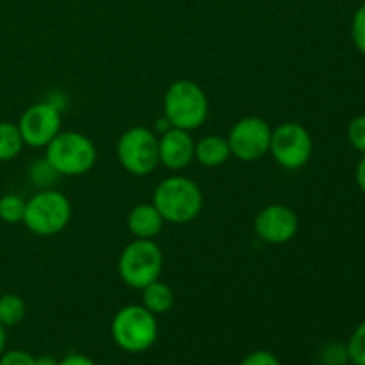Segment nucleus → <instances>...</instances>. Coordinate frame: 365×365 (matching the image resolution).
<instances>
[{"mask_svg": "<svg viewBox=\"0 0 365 365\" xmlns=\"http://www.w3.org/2000/svg\"><path fill=\"white\" fill-rule=\"evenodd\" d=\"M312 138L303 125L287 121L271 132L269 153L285 170H299L305 166L312 157Z\"/></svg>", "mask_w": 365, "mask_h": 365, "instance_id": "nucleus-8", "label": "nucleus"}, {"mask_svg": "<svg viewBox=\"0 0 365 365\" xmlns=\"http://www.w3.org/2000/svg\"><path fill=\"white\" fill-rule=\"evenodd\" d=\"M61 175L50 166V163L46 159L36 160L32 163L31 170H29V178L32 180V184L38 185L39 189H50L52 184H56V180Z\"/></svg>", "mask_w": 365, "mask_h": 365, "instance_id": "nucleus-19", "label": "nucleus"}, {"mask_svg": "<svg viewBox=\"0 0 365 365\" xmlns=\"http://www.w3.org/2000/svg\"><path fill=\"white\" fill-rule=\"evenodd\" d=\"M152 203L164 221L184 225L200 216L203 209V192L200 185L189 177L173 175L157 185Z\"/></svg>", "mask_w": 365, "mask_h": 365, "instance_id": "nucleus-1", "label": "nucleus"}, {"mask_svg": "<svg viewBox=\"0 0 365 365\" xmlns=\"http://www.w3.org/2000/svg\"><path fill=\"white\" fill-rule=\"evenodd\" d=\"M164 217L153 203H139L128 212L127 225L135 239H153L164 227Z\"/></svg>", "mask_w": 365, "mask_h": 365, "instance_id": "nucleus-13", "label": "nucleus"}, {"mask_svg": "<svg viewBox=\"0 0 365 365\" xmlns=\"http://www.w3.org/2000/svg\"><path fill=\"white\" fill-rule=\"evenodd\" d=\"M57 364L59 362H57L52 355H41L36 359V365H57Z\"/></svg>", "mask_w": 365, "mask_h": 365, "instance_id": "nucleus-28", "label": "nucleus"}, {"mask_svg": "<svg viewBox=\"0 0 365 365\" xmlns=\"http://www.w3.org/2000/svg\"><path fill=\"white\" fill-rule=\"evenodd\" d=\"M273 128L259 116H246L235 121L227 135L230 153L239 160L253 163L269 153Z\"/></svg>", "mask_w": 365, "mask_h": 365, "instance_id": "nucleus-9", "label": "nucleus"}, {"mask_svg": "<svg viewBox=\"0 0 365 365\" xmlns=\"http://www.w3.org/2000/svg\"><path fill=\"white\" fill-rule=\"evenodd\" d=\"M45 148V159L61 177H81L96 164V146L81 132H59Z\"/></svg>", "mask_w": 365, "mask_h": 365, "instance_id": "nucleus-3", "label": "nucleus"}, {"mask_svg": "<svg viewBox=\"0 0 365 365\" xmlns=\"http://www.w3.org/2000/svg\"><path fill=\"white\" fill-rule=\"evenodd\" d=\"M24 145L18 125L11 121H0V163L16 159Z\"/></svg>", "mask_w": 365, "mask_h": 365, "instance_id": "nucleus-16", "label": "nucleus"}, {"mask_svg": "<svg viewBox=\"0 0 365 365\" xmlns=\"http://www.w3.org/2000/svg\"><path fill=\"white\" fill-rule=\"evenodd\" d=\"M143 291V307L146 310H150L152 314L159 316V314H166L173 309L175 305V294L171 291L170 285H166L164 282L155 280L152 284H148L146 287L141 289Z\"/></svg>", "mask_w": 365, "mask_h": 365, "instance_id": "nucleus-15", "label": "nucleus"}, {"mask_svg": "<svg viewBox=\"0 0 365 365\" xmlns=\"http://www.w3.org/2000/svg\"><path fill=\"white\" fill-rule=\"evenodd\" d=\"M116 153L125 171L135 177H146L160 164L159 138L146 127H132L118 139Z\"/></svg>", "mask_w": 365, "mask_h": 365, "instance_id": "nucleus-7", "label": "nucleus"}, {"mask_svg": "<svg viewBox=\"0 0 365 365\" xmlns=\"http://www.w3.org/2000/svg\"><path fill=\"white\" fill-rule=\"evenodd\" d=\"M0 365H36V356L24 349H11L0 355Z\"/></svg>", "mask_w": 365, "mask_h": 365, "instance_id": "nucleus-24", "label": "nucleus"}, {"mask_svg": "<svg viewBox=\"0 0 365 365\" xmlns=\"http://www.w3.org/2000/svg\"><path fill=\"white\" fill-rule=\"evenodd\" d=\"M299 221L294 210L282 203H273L255 216V234L267 245H285L298 234Z\"/></svg>", "mask_w": 365, "mask_h": 365, "instance_id": "nucleus-11", "label": "nucleus"}, {"mask_svg": "<svg viewBox=\"0 0 365 365\" xmlns=\"http://www.w3.org/2000/svg\"><path fill=\"white\" fill-rule=\"evenodd\" d=\"M348 139L356 152L365 153V114L356 116L348 127Z\"/></svg>", "mask_w": 365, "mask_h": 365, "instance_id": "nucleus-22", "label": "nucleus"}, {"mask_svg": "<svg viewBox=\"0 0 365 365\" xmlns=\"http://www.w3.org/2000/svg\"><path fill=\"white\" fill-rule=\"evenodd\" d=\"M25 200L18 195H4L0 198V221L16 225L24 221Z\"/></svg>", "mask_w": 365, "mask_h": 365, "instance_id": "nucleus-18", "label": "nucleus"}, {"mask_svg": "<svg viewBox=\"0 0 365 365\" xmlns=\"http://www.w3.org/2000/svg\"><path fill=\"white\" fill-rule=\"evenodd\" d=\"M355 178H356V184H359L360 191L365 192V153H364L362 159H360V163L356 164Z\"/></svg>", "mask_w": 365, "mask_h": 365, "instance_id": "nucleus-27", "label": "nucleus"}, {"mask_svg": "<svg viewBox=\"0 0 365 365\" xmlns=\"http://www.w3.org/2000/svg\"><path fill=\"white\" fill-rule=\"evenodd\" d=\"M319 360L323 365H346L349 362L348 346L342 342H328L321 348Z\"/></svg>", "mask_w": 365, "mask_h": 365, "instance_id": "nucleus-20", "label": "nucleus"}, {"mask_svg": "<svg viewBox=\"0 0 365 365\" xmlns=\"http://www.w3.org/2000/svg\"><path fill=\"white\" fill-rule=\"evenodd\" d=\"M157 316L143 305H127L118 310L110 324V335L118 348L127 353H143L157 341Z\"/></svg>", "mask_w": 365, "mask_h": 365, "instance_id": "nucleus-5", "label": "nucleus"}, {"mask_svg": "<svg viewBox=\"0 0 365 365\" xmlns=\"http://www.w3.org/2000/svg\"><path fill=\"white\" fill-rule=\"evenodd\" d=\"M209 116V98L196 82L189 78L175 81L164 95V118L171 127L195 130Z\"/></svg>", "mask_w": 365, "mask_h": 365, "instance_id": "nucleus-2", "label": "nucleus"}, {"mask_svg": "<svg viewBox=\"0 0 365 365\" xmlns=\"http://www.w3.org/2000/svg\"><path fill=\"white\" fill-rule=\"evenodd\" d=\"M164 255L153 239H135L127 245L118 260L120 278L132 289H143L159 280L163 273Z\"/></svg>", "mask_w": 365, "mask_h": 365, "instance_id": "nucleus-6", "label": "nucleus"}, {"mask_svg": "<svg viewBox=\"0 0 365 365\" xmlns=\"http://www.w3.org/2000/svg\"><path fill=\"white\" fill-rule=\"evenodd\" d=\"M27 314V305L18 294H2L0 296V324L6 328L16 327L24 321Z\"/></svg>", "mask_w": 365, "mask_h": 365, "instance_id": "nucleus-17", "label": "nucleus"}, {"mask_svg": "<svg viewBox=\"0 0 365 365\" xmlns=\"http://www.w3.org/2000/svg\"><path fill=\"white\" fill-rule=\"evenodd\" d=\"M195 145L191 132L170 127L159 138V163L171 171H182L195 159Z\"/></svg>", "mask_w": 365, "mask_h": 365, "instance_id": "nucleus-12", "label": "nucleus"}, {"mask_svg": "<svg viewBox=\"0 0 365 365\" xmlns=\"http://www.w3.org/2000/svg\"><path fill=\"white\" fill-rule=\"evenodd\" d=\"M351 38L356 48L365 56V4L356 9L351 24Z\"/></svg>", "mask_w": 365, "mask_h": 365, "instance_id": "nucleus-23", "label": "nucleus"}, {"mask_svg": "<svg viewBox=\"0 0 365 365\" xmlns=\"http://www.w3.org/2000/svg\"><path fill=\"white\" fill-rule=\"evenodd\" d=\"M57 365H96L89 356L78 355V353H73V355L64 356Z\"/></svg>", "mask_w": 365, "mask_h": 365, "instance_id": "nucleus-26", "label": "nucleus"}, {"mask_svg": "<svg viewBox=\"0 0 365 365\" xmlns=\"http://www.w3.org/2000/svg\"><path fill=\"white\" fill-rule=\"evenodd\" d=\"M232 157L230 146L223 135H205L195 145V159L205 168H217Z\"/></svg>", "mask_w": 365, "mask_h": 365, "instance_id": "nucleus-14", "label": "nucleus"}, {"mask_svg": "<svg viewBox=\"0 0 365 365\" xmlns=\"http://www.w3.org/2000/svg\"><path fill=\"white\" fill-rule=\"evenodd\" d=\"M4 348H6V327L0 324V355L4 353Z\"/></svg>", "mask_w": 365, "mask_h": 365, "instance_id": "nucleus-29", "label": "nucleus"}, {"mask_svg": "<svg viewBox=\"0 0 365 365\" xmlns=\"http://www.w3.org/2000/svg\"><path fill=\"white\" fill-rule=\"evenodd\" d=\"M241 365H280V360H278L277 355H273L271 351H266V349H259V351H253L250 355H246L242 359Z\"/></svg>", "mask_w": 365, "mask_h": 365, "instance_id": "nucleus-25", "label": "nucleus"}, {"mask_svg": "<svg viewBox=\"0 0 365 365\" xmlns=\"http://www.w3.org/2000/svg\"><path fill=\"white\" fill-rule=\"evenodd\" d=\"M16 125L25 145L32 148H45L61 132L63 118L59 106H56L52 100L34 103L24 110Z\"/></svg>", "mask_w": 365, "mask_h": 365, "instance_id": "nucleus-10", "label": "nucleus"}, {"mask_svg": "<svg viewBox=\"0 0 365 365\" xmlns=\"http://www.w3.org/2000/svg\"><path fill=\"white\" fill-rule=\"evenodd\" d=\"M346 346H348L349 362L353 365H365V321L356 327Z\"/></svg>", "mask_w": 365, "mask_h": 365, "instance_id": "nucleus-21", "label": "nucleus"}, {"mask_svg": "<svg viewBox=\"0 0 365 365\" xmlns=\"http://www.w3.org/2000/svg\"><path fill=\"white\" fill-rule=\"evenodd\" d=\"M71 220V203L56 189H39L25 202L21 223L36 235L48 237L63 232Z\"/></svg>", "mask_w": 365, "mask_h": 365, "instance_id": "nucleus-4", "label": "nucleus"}]
</instances>
